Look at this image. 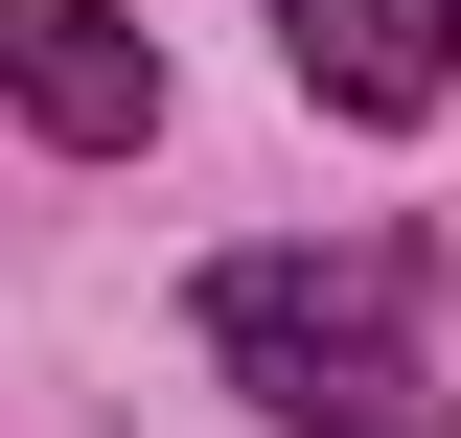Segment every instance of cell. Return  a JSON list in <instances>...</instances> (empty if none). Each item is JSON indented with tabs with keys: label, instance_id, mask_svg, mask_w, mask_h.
I'll use <instances>...</instances> for the list:
<instances>
[{
	"label": "cell",
	"instance_id": "obj_2",
	"mask_svg": "<svg viewBox=\"0 0 461 438\" xmlns=\"http://www.w3.org/2000/svg\"><path fill=\"white\" fill-rule=\"evenodd\" d=\"M0 115H47L69 162H139L162 139V47L115 0H0Z\"/></svg>",
	"mask_w": 461,
	"mask_h": 438
},
{
	"label": "cell",
	"instance_id": "obj_1",
	"mask_svg": "<svg viewBox=\"0 0 461 438\" xmlns=\"http://www.w3.org/2000/svg\"><path fill=\"white\" fill-rule=\"evenodd\" d=\"M208 370L277 438H461L438 392V231H277L208 254Z\"/></svg>",
	"mask_w": 461,
	"mask_h": 438
},
{
	"label": "cell",
	"instance_id": "obj_3",
	"mask_svg": "<svg viewBox=\"0 0 461 438\" xmlns=\"http://www.w3.org/2000/svg\"><path fill=\"white\" fill-rule=\"evenodd\" d=\"M277 69L323 115H369V139H415L461 93V0H277Z\"/></svg>",
	"mask_w": 461,
	"mask_h": 438
}]
</instances>
